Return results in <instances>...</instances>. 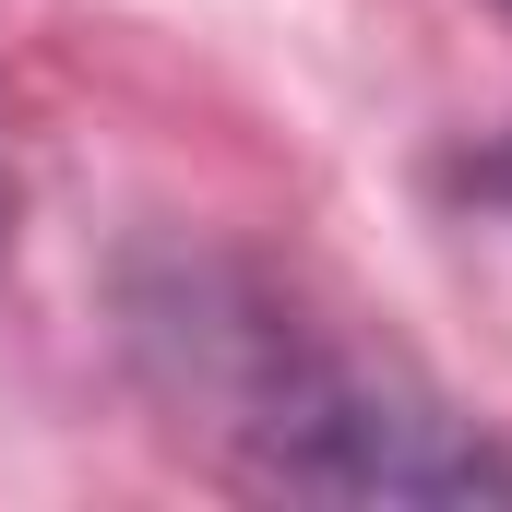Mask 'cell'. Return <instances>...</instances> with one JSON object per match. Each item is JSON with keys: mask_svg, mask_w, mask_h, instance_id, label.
I'll use <instances>...</instances> for the list:
<instances>
[{"mask_svg": "<svg viewBox=\"0 0 512 512\" xmlns=\"http://www.w3.org/2000/svg\"><path fill=\"white\" fill-rule=\"evenodd\" d=\"M131 346L179 429L227 453V477L286 501H512V453L453 417L393 358L310 322L251 262H167L131 286Z\"/></svg>", "mask_w": 512, "mask_h": 512, "instance_id": "6da1fadb", "label": "cell"}, {"mask_svg": "<svg viewBox=\"0 0 512 512\" xmlns=\"http://www.w3.org/2000/svg\"><path fill=\"white\" fill-rule=\"evenodd\" d=\"M0 239H12V179H0Z\"/></svg>", "mask_w": 512, "mask_h": 512, "instance_id": "7a4b0ae2", "label": "cell"}]
</instances>
